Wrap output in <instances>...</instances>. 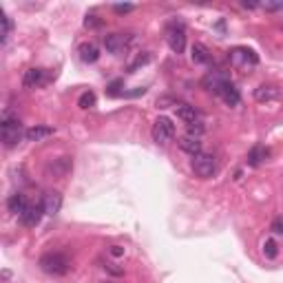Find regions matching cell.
<instances>
[{"label":"cell","mask_w":283,"mask_h":283,"mask_svg":"<svg viewBox=\"0 0 283 283\" xmlns=\"http://www.w3.org/2000/svg\"><path fill=\"white\" fill-rule=\"evenodd\" d=\"M0 135H3V142L7 148L18 146V142L25 137L22 133V124H20L18 115H13L11 111L3 113V120H0Z\"/></svg>","instance_id":"1"},{"label":"cell","mask_w":283,"mask_h":283,"mask_svg":"<svg viewBox=\"0 0 283 283\" xmlns=\"http://www.w3.org/2000/svg\"><path fill=\"white\" fill-rule=\"evenodd\" d=\"M40 268H42V272H46V274L62 277V274L71 270V261L62 252H46L40 257Z\"/></svg>","instance_id":"2"},{"label":"cell","mask_w":283,"mask_h":283,"mask_svg":"<svg viewBox=\"0 0 283 283\" xmlns=\"http://www.w3.org/2000/svg\"><path fill=\"white\" fill-rule=\"evenodd\" d=\"M193 171L199 179H210L215 173H217V159L215 155H208V153H199L193 157Z\"/></svg>","instance_id":"3"},{"label":"cell","mask_w":283,"mask_h":283,"mask_svg":"<svg viewBox=\"0 0 283 283\" xmlns=\"http://www.w3.org/2000/svg\"><path fill=\"white\" fill-rule=\"evenodd\" d=\"M166 40H168V46L175 51V53H184L186 49V29L181 22H171L166 27Z\"/></svg>","instance_id":"4"},{"label":"cell","mask_w":283,"mask_h":283,"mask_svg":"<svg viewBox=\"0 0 283 283\" xmlns=\"http://www.w3.org/2000/svg\"><path fill=\"white\" fill-rule=\"evenodd\" d=\"M151 135H153V142H157V144H168L175 135V124L168 117H159L157 122L153 124Z\"/></svg>","instance_id":"5"},{"label":"cell","mask_w":283,"mask_h":283,"mask_svg":"<svg viewBox=\"0 0 283 283\" xmlns=\"http://www.w3.org/2000/svg\"><path fill=\"white\" fill-rule=\"evenodd\" d=\"M228 58H230V62L237 64V66H246V64L254 66V64H259V56L252 49H246V46H237V49H232L230 53H228Z\"/></svg>","instance_id":"6"},{"label":"cell","mask_w":283,"mask_h":283,"mask_svg":"<svg viewBox=\"0 0 283 283\" xmlns=\"http://www.w3.org/2000/svg\"><path fill=\"white\" fill-rule=\"evenodd\" d=\"M131 42H133L131 33H109V36H104V46H106V51H111V53L124 51Z\"/></svg>","instance_id":"7"},{"label":"cell","mask_w":283,"mask_h":283,"mask_svg":"<svg viewBox=\"0 0 283 283\" xmlns=\"http://www.w3.org/2000/svg\"><path fill=\"white\" fill-rule=\"evenodd\" d=\"M44 82H46V71L38 69V66L27 69L25 76H22V86H25V89H38V86H42Z\"/></svg>","instance_id":"8"},{"label":"cell","mask_w":283,"mask_h":283,"mask_svg":"<svg viewBox=\"0 0 283 283\" xmlns=\"http://www.w3.org/2000/svg\"><path fill=\"white\" fill-rule=\"evenodd\" d=\"M44 215V208L42 204H36V206H27V210L20 215V221L27 226V228H36L40 224V219H42Z\"/></svg>","instance_id":"9"},{"label":"cell","mask_w":283,"mask_h":283,"mask_svg":"<svg viewBox=\"0 0 283 283\" xmlns=\"http://www.w3.org/2000/svg\"><path fill=\"white\" fill-rule=\"evenodd\" d=\"M281 96V89L277 84H261V86H257L254 89V100L257 102H272V100H277Z\"/></svg>","instance_id":"10"},{"label":"cell","mask_w":283,"mask_h":283,"mask_svg":"<svg viewBox=\"0 0 283 283\" xmlns=\"http://www.w3.org/2000/svg\"><path fill=\"white\" fill-rule=\"evenodd\" d=\"M42 208H44V215H58L60 208H62V195L56 191L46 193L42 199Z\"/></svg>","instance_id":"11"},{"label":"cell","mask_w":283,"mask_h":283,"mask_svg":"<svg viewBox=\"0 0 283 283\" xmlns=\"http://www.w3.org/2000/svg\"><path fill=\"white\" fill-rule=\"evenodd\" d=\"M53 133H56V131H53L51 126L38 124V126H31V129L25 131V139H27V142H42V139H46V137H51Z\"/></svg>","instance_id":"12"},{"label":"cell","mask_w":283,"mask_h":283,"mask_svg":"<svg viewBox=\"0 0 283 283\" xmlns=\"http://www.w3.org/2000/svg\"><path fill=\"white\" fill-rule=\"evenodd\" d=\"M217 96L224 100V102L228 104V106H237L239 102H241V96H239V91L234 89V84L230 82V80H228V82L221 86V91L217 93Z\"/></svg>","instance_id":"13"},{"label":"cell","mask_w":283,"mask_h":283,"mask_svg":"<svg viewBox=\"0 0 283 283\" xmlns=\"http://www.w3.org/2000/svg\"><path fill=\"white\" fill-rule=\"evenodd\" d=\"M78 53H80V60H82V62H86V64L98 62V58H100V49H98V44H93V42L80 44L78 46Z\"/></svg>","instance_id":"14"},{"label":"cell","mask_w":283,"mask_h":283,"mask_svg":"<svg viewBox=\"0 0 283 283\" xmlns=\"http://www.w3.org/2000/svg\"><path fill=\"white\" fill-rule=\"evenodd\" d=\"M7 208H9V213L13 215H22L27 210V199L22 193H13L9 199H7Z\"/></svg>","instance_id":"15"},{"label":"cell","mask_w":283,"mask_h":283,"mask_svg":"<svg viewBox=\"0 0 283 283\" xmlns=\"http://www.w3.org/2000/svg\"><path fill=\"white\" fill-rule=\"evenodd\" d=\"M179 148H181V151H186V153H191L193 157H195V155L201 153V142H199V137L184 135V137L179 139Z\"/></svg>","instance_id":"16"},{"label":"cell","mask_w":283,"mask_h":283,"mask_svg":"<svg viewBox=\"0 0 283 283\" xmlns=\"http://www.w3.org/2000/svg\"><path fill=\"white\" fill-rule=\"evenodd\" d=\"M177 117L184 120L186 124H193V122H197V120H199V113L191 104H177Z\"/></svg>","instance_id":"17"},{"label":"cell","mask_w":283,"mask_h":283,"mask_svg":"<svg viewBox=\"0 0 283 283\" xmlns=\"http://www.w3.org/2000/svg\"><path fill=\"white\" fill-rule=\"evenodd\" d=\"M191 58L195 64H206L210 60V53H208V46L201 44V42H195L193 49H191Z\"/></svg>","instance_id":"18"},{"label":"cell","mask_w":283,"mask_h":283,"mask_svg":"<svg viewBox=\"0 0 283 283\" xmlns=\"http://www.w3.org/2000/svg\"><path fill=\"white\" fill-rule=\"evenodd\" d=\"M270 155V151H268L266 146H254L250 148V153H248V164L250 166H259V164H264V159Z\"/></svg>","instance_id":"19"},{"label":"cell","mask_w":283,"mask_h":283,"mask_svg":"<svg viewBox=\"0 0 283 283\" xmlns=\"http://www.w3.org/2000/svg\"><path fill=\"white\" fill-rule=\"evenodd\" d=\"M71 166H73V161H71V157H60L56 164H51L49 166V173H53L56 177H62V175H66L71 171Z\"/></svg>","instance_id":"20"},{"label":"cell","mask_w":283,"mask_h":283,"mask_svg":"<svg viewBox=\"0 0 283 283\" xmlns=\"http://www.w3.org/2000/svg\"><path fill=\"white\" fill-rule=\"evenodd\" d=\"M78 106L80 109H93V106H96V93L93 91H86V93H82V96H80V100H78Z\"/></svg>","instance_id":"21"},{"label":"cell","mask_w":283,"mask_h":283,"mask_svg":"<svg viewBox=\"0 0 283 283\" xmlns=\"http://www.w3.org/2000/svg\"><path fill=\"white\" fill-rule=\"evenodd\" d=\"M122 80H113V82L109 84V86H106V96H109V98H117V96H122Z\"/></svg>","instance_id":"22"},{"label":"cell","mask_w":283,"mask_h":283,"mask_svg":"<svg viewBox=\"0 0 283 283\" xmlns=\"http://www.w3.org/2000/svg\"><path fill=\"white\" fill-rule=\"evenodd\" d=\"M277 252H279L277 241H274V239H268L266 244H264V254H266L268 259H274V257H277Z\"/></svg>","instance_id":"23"},{"label":"cell","mask_w":283,"mask_h":283,"mask_svg":"<svg viewBox=\"0 0 283 283\" xmlns=\"http://www.w3.org/2000/svg\"><path fill=\"white\" fill-rule=\"evenodd\" d=\"M206 131V126L201 120H197V122H193V124H188V135H193V137H199L201 133Z\"/></svg>","instance_id":"24"},{"label":"cell","mask_w":283,"mask_h":283,"mask_svg":"<svg viewBox=\"0 0 283 283\" xmlns=\"http://www.w3.org/2000/svg\"><path fill=\"white\" fill-rule=\"evenodd\" d=\"M84 27L86 29H98V27H102V20L98 16H86L84 18Z\"/></svg>","instance_id":"25"},{"label":"cell","mask_w":283,"mask_h":283,"mask_svg":"<svg viewBox=\"0 0 283 283\" xmlns=\"http://www.w3.org/2000/svg\"><path fill=\"white\" fill-rule=\"evenodd\" d=\"M148 60H151V53H144V56H139V58L135 60V62H133V64L129 66V71H131V73H135V69H137V66H142V64H146V62H148Z\"/></svg>","instance_id":"26"},{"label":"cell","mask_w":283,"mask_h":283,"mask_svg":"<svg viewBox=\"0 0 283 283\" xmlns=\"http://www.w3.org/2000/svg\"><path fill=\"white\" fill-rule=\"evenodd\" d=\"M3 25H5V29H3V42H7V38H9V33H11V18L9 16H5L3 18Z\"/></svg>","instance_id":"27"},{"label":"cell","mask_w":283,"mask_h":283,"mask_svg":"<svg viewBox=\"0 0 283 283\" xmlns=\"http://www.w3.org/2000/svg\"><path fill=\"white\" fill-rule=\"evenodd\" d=\"M270 230H272L274 234H283V217H277V219H274V221H272Z\"/></svg>","instance_id":"28"},{"label":"cell","mask_w":283,"mask_h":283,"mask_svg":"<svg viewBox=\"0 0 283 283\" xmlns=\"http://www.w3.org/2000/svg\"><path fill=\"white\" fill-rule=\"evenodd\" d=\"M133 9H135L133 5H115V7H113V11L120 13V16H124V13H129V11H133Z\"/></svg>","instance_id":"29"},{"label":"cell","mask_w":283,"mask_h":283,"mask_svg":"<svg viewBox=\"0 0 283 283\" xmlns=\"http://www.w3.org/2000/svg\"><path fill=\"white\" fill-rule=\"evenodd\" d=\"M266 11H283V3H264L261 5Z\"/></svg>","instance_id":"30"},{"label":"cell","mask_w":283,"mask_h":283,"mask_svg":"<svg viewBox=\"0 0 283 283\" xmlns=\"http://www.w3.org/2000/svg\"><path fill=\"white\" fill-rule=\"evenodd\" d=\"M104 268H106V270H109L111 274H115V277H120V274H124V268H117L115 264H106Z\"/></svg>","instance_id":"31"},{"label":"cell","mask_w":283,"mask_h":283,"mask_svg":"<svg viewBox=\"0 0 283 283\" xmlns=\"http://www.w3.org/2000/svg\"><path fill=\"white\" fill-rule=\"evenodd\" d=\"M111 254H113V257H122V254H124V248L113 246V248H111Z\"/></svg>","instance_id":"32"},{"label":"cell","mask_w":283,"mask_h":283,"mask_svg":"<svg viewBox=\"0 0 283 283\" xmlns=\"http://www.w3.org/2000/svg\"><path fill=\"white\" fill-rule=\"evenodd\" d=\"M241 5H244L246 9H254V7H257V3H241Z\"/></svg>","instance_id":"33"}]
</instances>
